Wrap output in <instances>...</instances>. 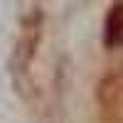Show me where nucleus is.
I'll return each instance as SVG.
<instances>
[{
    "label": "nucleus",
    "mask_w": 123,
    "mask_h": 123,
    "mask_svg": "<svg viewBox=\"0 0 123 123\" xmlns=\"http://www.w3.org/2000/svg\"><path fill=\"white\" fill-rule=\"evenodd\" d=\"M104 42H106V47H116L123 42V5H113L111 12L106 15Z\"/></svg>",
    "instance_id": "nucleus-1"
}]
</instances>
